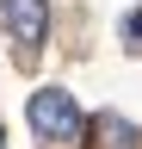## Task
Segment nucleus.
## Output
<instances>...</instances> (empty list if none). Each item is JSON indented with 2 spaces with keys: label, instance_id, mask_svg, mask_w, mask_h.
<instances>
[{
  "label": "nucleus",
  "instance_id": "f257e3e1",
  "mask_svg": "<svg viewBox=\"0 0 142 149\" xmlns=\"http://www.w3.org/2000/svg\"><path fill=\"white\" fill-rule=\"evenodd\" d=\"M25 118H31V130H37L43 143H74L86 130V118H80V106H74L68 87H37L31 106H25Z\"/></svg>",
  "mask_w": 142,
  "mask_h": 149
},
{
  "label": "nucleus",
  "instance_id": "f03ea898",
  "mask_svg": "<svg viewBox=\"0 0 142 149\" xmlns=\"http://www.w3.org/2000/svg\"><path fill=\"white\" fill-rule=\"evenodd\" d=\"M0 25L19 37L25 50H37L49 37V0H0Z\"/></svg>",
  "mask_w": 142,
  "mask_h": 149
},
{
  "label": "nucleus",
  "instance_id": "7ed1b4c3",
  "mask_svg": "<svg viewBox=\"0 0 142 149\" xmlns=\"http://www.w3.org/2000/svg\"><path fill=\"white\" fill-rule=\"evenodd\" d=\"M93 130H99V149H142V124H130L123 112H105Z\"/></svg>",
  "mask_w": 142,
  "mask_h": 149
},
{
  "label": "nucleus",
  "instance_id": "20e7f679",
  "mask_svg": "<svg viewBox=\"0 0 142 149\" xmlns=\"http://www.w3.org/2000/svg\"><path fill=\"white\" fill-rule=\"evenodd\" d=\"M123 37H130V44H142V6H136L130 19H123Z\"/></svg>",
  "mask_w": 142,
  "mask_h": 149
},
{
  "label": "nucleus",
  "instance_id": "39448f33",
  "mask_svg": "<svg viewBox=\"0 0 142 149\" xmlns=\"http://www.w3.org/2000/svg\"><path fill=\"white\" fill-rule=\"evenodd\" d=\"M0 149H6V124H0Z\"/></svg>",
  "mask_w": 142,
  "mask_h": 149
}]
</instances>
